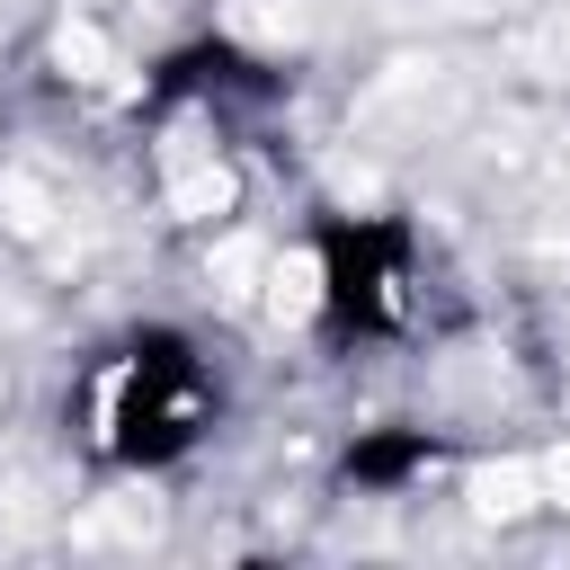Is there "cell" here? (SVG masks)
<instances>
[{
    "label": "cell",
    "mask_w": 570,
    "mask_h": 570,
    "mask_svg": "<svg viewBox=\"0 0 570 570\" xmlns=\"http://www.w3.org/2000/svg\"><path fill=\"white\" fill-rule=\"evenodd\" d=\"M223 419V383L205 365V347L169 321H142L107 347V365L89 374V445L116 472H169L187 463Z\"/></svg>",
    "instance_id": "6da1fadb"
},
{
    "label": "cell",
    "mask_w": 570,
    "mask_h": 570,
    "mask_svg": "<svg viewBox=\"0 0 570 570\" xmlns=\"http://www.w3.org/2000/svg\"><path fill=\"white\" fill-rule=\"evenodd\" d=\"M312 267H321V338L365 347L410 330L419 294V232L401 214H321L312 223Z\"/></svg>",
    "instance_id": "7a4b0ae2"
},
{
    "label": "cell",
    "mask_w": 570,
    "mask_h": 570,
    "mask_svg": "<svg viewBox=\"0 0 570 570\" xmlns=\"http://www.w3.org/2000/svg\"><path fill=\"white\" fill-rule=\"evenodd\" d=\"M160 116L169 107H276L285 98V71L276 62H258L249 45H232V36H187V45H169L160 62H151V89H142Z\"/></svg>",
    "instance_id": "3957f363"
},
{
    "label": "cell",
    "mask_w": 570,
    "mask_h": 570,
    "mask_svg": "<svg viewBox=\"0 0 570 570\" xmlns=\"http://www.w3.org/2000/svg\"><path fill=\"white\" fill-rule=\"evenodd\" d=\"M445 445L428 436V428H410V419H383V428H356L347 436V454H338V490H365V499H392V490H410V481H428V463H436Z\"/></svg>",
    "instance_id": "277c9868"
}]
</instances>
